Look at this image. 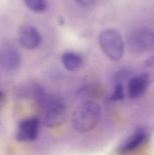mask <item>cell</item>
Here are the masks:
<instances>
[{
  "instance_id": "1",
  "label": "cell",
  "mask_w": 154,
  "mask_h": 155,
  "mask_svg": "<svg viewBox=\"0 0 154 155\" xmlns=\"http://www.w3.org/2000/svg\"><path fill=\"white\" fill-rule=\"evenodd\" d=\"M102 111L98 104L85 101L76 107L72 116V125L79 133L84 134L97 126L101 120Z\"/></svg>"
},
{
  "instance_id": "2",
  "label": "cell",
  "mask_w": 154,
  "mask_h": 155,
  "mask_svg": "<svg viewBox=\"0 0 154 155\" xmlns=\"http://www.w3.org/2000/svg\"><path fill=\"white\" fill-rule=\"evenodd\" d=\"M38 104L44 110L43 117V124L44 126L56 127L64 122L67 116V108L59 97L45 94Z\"/></svg>"
},
{
  "instance_id": "3",
  "label": "cell",
  "mask_w": 154,
  "mask_h": 155,
  "mask_svg": "<svg viewBox=\"0 0 154 155\" xmlns=\"http://www.w3.org/2000/svg\"><path fill=\"white\" fill-rule=\"evenodd\" d=\"M99 43L103 54L113 61L120 60L124 53V42L121 34L114 29H106L99 36Z\"/></svg>"
},
{
  "instance_id": "4",
  "label": "cell",
  "mask_w": 154,
  "mask_h": 155,
  "mask_svg": "<svg viewBox=\"0 0 154 155\" xmlns=\"http://www.w3.org/2000/svg\"><path fill=\"white\" fill-rule=\"evenodd\" d=\"M130 49L135 53H143L154 48V32L140 28L131 34L128 38Z\"/></svg>"
},
{
  "instance_id": "5",
  "label": "cell",
  "mask_w": 154,
  "mask_h": 155,
  "mask_svg": "<svg viewBox=\"0 0 154 155\" xmlns=\"http://www.w3.org/2000/svg\"><path fill=\"white\" fill-rule=\"evenodd\" d=\"M40 122L38 118L31 117L22 121L17 128L16 139L20 143L34 141L38 136Z\"/></svg>"
},
{
  "instance_id": "6",
  "label": "cell",
  "mask_w": 154,
  "mask_h": 155,
  "mask_svg": "<svg viewBox=\"0 0 154 155\" xmlns=\"http://www.w3.org/2000/svg\"><path fill=\"white\" fill-rule=\"evenodd\" d=\"M21 57L16 49L9 45L0 46V66L6 71H13L19 67Z\"/></svg>"
},
{
  "instance_id": "7",
  "label": "cell",
  "mask_w": 154,
  "mask_h": 155,
  "mask_svg": "<svg viewBox=\"0 0 154 155\" xmlns=\"http://www.w3.org/2000/svg\"><path fill=\"white\" fill-rule=\"evenodd\" d=\"M19 42L24 48L33 50L40 45L41 35L34 26L24 25L19 29Z\"/></svg>"
},
{
  "instance_id": "8",
  "label": "cell",
  "mask_w": 154,
  "mask_h": 155,
  "mask_svg": "<svg viewBox=\"0 0 154 155\" xmlns=\"http://www.w3.org/2000/svg\"><path fill=\"white\" fill-rule=\"evenodd\" d=\"M149 84V80L143 74L137 76H132L129 79L127 85V92L129 97L132 99L139 98L146 92Z\"/></svg>"
},
{
  "instance_id": "9",
  "label": "cell",
  "mask_w": 154,
  "mask_h": 155,
  "mask_svg": "<svg viewBox=\"0 0 154 155\" xmlns=\"http://www.w3.org/2000/svg\"><path fill=\"white\" fill-rule=\"evenodd\" d=\"M147 134L144 130H138L121 146L120 152L127 153L134 151L143 144L147 141Z\"/></svg>"
},
{
  "instance_id": "10",
  "label": "cell",
  "mask_w": 154,
  "mask_h": 155,
  "mask_svg": "<svg viewBox=\"0 0 154 155\" xmlns=\"http://www.w3.org/2000/svg\"><path fill=\"white\" fill-rule=\"evenodd\" d=\"M62 63L69 71H76L83 64V57L73 51H66L62 55Z\"/></svg>"
},
{
  "instance_id": "11",
  "label": "cell",
  "mask_w": 154,
  "mask_h": 155,
  "mask_svg": "<svg viewBox=\"0 0 154 155\" xmlns=\"http://www.w3.org/2000/svg\"><path fill=\"white\" fill-rule=\"evenodd\" d=\"M25 5L33 12L42 13L47 8V1L46 0H24Z\"/></svg>"
},
{
  "instance_id": "12",
  "label": "cell",
  "mask_w": 154,
  "mask_h": 155,
  "mask_svg": "<svg viewBox=\"0 0 154 155\" xmlns=\"http://www.w3.org/2000/svg\"><path fill=\"white\" fill-rule=\"evenodd\" d=\"M150 82V84L154 81V55L146 60L142 73Z\"/></svg>"
},
{
  "instance_id": "13",
  "label": "cell",
  "mask_w": 154,
  "mask_h": 155,
  "mask_svg": "<svg viewBox=\"0 0 154 155\" xmlns=\"http://www.w3.org/2000/svg\"><path fill=\"white\" fill-rule=\"evenodd\" d=\"M124 96H125V93H124L123 84L121 83H114L113 92L112 95L110 96V100L116 102V101L123 100L124 98Z\"/></svg>"
},
{
  "instance_id": "14",
  "label": "cell",
  "mask_w": 154,
  "mask_h": 155,
  "mask_svg": "<svg viewBox=\"0 0 154 155\" xmlns=\"http://www.w3.org/2000/svg\"><path fill=\"white\" fill-rule=\"evenodd\" d=\"M132 77V73L129 70L123 69L120 70L114 77V83H121L123 84L124 82H128L129 79Z\"/></svg>"
},
{
  "instance_id": "15",
  "label": "cell",
  "mask_w": 154,
  "mask_h": 155,
  "mask_svg": "<svg viewBox=\"0 0 154 155\" xmlns=\"http://www.w3.org/2000/svg\"><path fill=\"white\" fill-rule=\"evenodd\" d=\"M79 5H83V6H90L92 5L96 0H75Z\"/></svg>"
},
{
  "instance_id": "16",
  "label": "cell",
  "mask_w": 154,
  "mask_h": 155,
  "mask_svg": "<svg viewBox=\"0 0 154 155\" xmlns=\"http://www.w3.org/2000/svg\"><path fill=\"white\" fill-rule=\"evenodd\" d=\"M5 102V95L2 91H0V109H2V107L4 106Z\"/></svg>"
}]
</instances>
